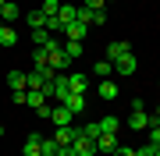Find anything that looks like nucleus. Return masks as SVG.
I'll list each match as a JSON object with an SVG mask.
<instances>
[{
    "instance_id": "nucleus-1",
    "label": "nucleus",
    "mask_w": 160,
    "mask_h": 156,
    "mask_svg": "<svg viewBox=\"0 0 160 156\" xmlns=\"http://www.w3.org/2000/svg\"><path fill=\"white\" fill-rule=\"evenodd\" d=\"M135 68H139V57H135L132 50L125 53V57L114 60V75H125V78H128V75H135Z\"/></svg>"
},
{
    "instance_id": "nucleus-2",
    "label": "nucleus",
    "mask_w": 160,
    "mask_h": 156,
    "mask_svg": "<svg viewBox=\"0 0 160 156\" xmlns=\"http://www.w3.org/2000/svg\"><path fill=\"white\" fill-rule=\"evenodd\" d=\"M71 117H75V114H71V110L64 106V103H57V106L50 110V121H53V128H64V124H71Z\"/></svg>"
},
{
    "instance_id": "nucleus-3",
    "label": "nucleus",
    "mask_w": 160,
    "mask_h": 156,
    "mask_svg": "<svg viewBox=\"0 0 160 156\" xmlns=\"http://www.w3.org/2000/svg\"><path fill=\"white\" fill-rule=\"evenodd\" d=\"M78 131H82V128H75V124H64V128H57V135H53V139H57V145H71L75 139H78Z\"/></svg>"
},
{
    "instance_id": "nucleus-4",
    "label": "nucleus",
    "mask_w": 160,
    "mask_h": 156,
    "mask_svg": "<svg viewBox=\"0 0 160 156\" xmlns=\"http://www.w3.org/2000/svg\"><path fill=\"white\" fill-rule=\"evenodd\" d=\"M71 145H75V153H78V156H92V153H96V139H86L82 131H78V139H75Z\"/></svg>"
},
{
    "instance_id": "nucleus-5",
    "label": "nucleus",
    "mask_w": 160,
    "mask_h": 156,
    "mask_svg": "<svg viewBox=\"0 0 160 156\" xmlns=\"http://www.w3.org/2000/svg\"><path fill=\"white\" fill-rule=\"evenodd\" d=\"M128 128H132V131H146V128H149V114H146V110H132Z\"/></svg>"
},
{
    "instance_id": "nucleus-6",
    "label": "nucleus",
    "mask_w": 160,
    "mask_h": 156,
    "mask_svg": "<svg viewBox=\"0 0 160 156\" xmlns=\"http://www.w3.org/2000/svg\"><path fill=\"white\" fill-rule=\"evenodd\" d=\"M128 50H132L128 43H125V39H118V43H110V46H107V57H103V60H110V64H114L118 57H125Z\"/></svg>"
},
{
    "instance_id": "nucleus-7",
    "label": "nucleus",
    "mask_w": 160,
    "mask_h": 156,
    "mask_svg": "<svg viewBox=\"0 0 160 156\" xmlns=\"http://www.w3.org/2000/svg\"><path fill=\"white\" fill-rule=\"evenodd\" d=\"M64 106H68L71 114H82V110H86V96H82V92H68V99H64Z\"/></svg>"
},
{
    "instance_id": "nucleus-8",
    "label": "nucleus",
    "mask_w": 160,
    "mask_h": 156,
    "mask_svg": "<svg viewBox=\"0 0 160 156\" xmlns=\"http://www.w3.org/2000/svg\"><path fill=\"white\" fill-rule=\"evenodd\" d=\"M118 139H114V135H96V153H114L118 149Z\"/></svg>"
},
{
    "instance_id": "nucleus-9",
    "label": "nucleus",
    "mask_w": 160,
    "mask_h": 156,
    "mask_svg": "<svg viewBox=\"0 0 160 156\" xmlns=\"http://www.w3.org/2000/svg\"><path fill=\"white\" fill-rule=\"evenodd\" d=\"M64 35H68V39H86V25H82V21H68V25H64Z\"/></svg>"
},
{
    "instance_id": "nucleus-10",
    "label": "nucleus",
    "mask_w": 160,
    "mask_h": 156,
    "mask_svg": "<svg viewBox=\"0 0 160 156\" xmlns=\"http://www.w3.org/2000/svg\"><path fill=\"white\" fill-rule=\"evenodd\" d=\"M100 135H118V117L114 114H107V117H100Z\"/></svg>"
},
{
    "instance_id": "nucleus-11",
    "label": "nucleus",
    "mask_w": 160,
    "mask_h": 156,
    "mask_svg": "<svg viewBox=\"0 0 160 156\" xmlns=\"http://www.w3.org/2000/svg\"><path fill=\"white\" fill-rule=\"evenodd\" d=\"M0 18H4V21H18V18H22V7H18V4H11V0H7V4L0 7Z\"/></svg>"
},
{
    "instance_id": "nucleus-12",
    "label": "nucleus",
    "mask_w": 160,
    "mask_h": 156,
    "mask_svg": "<svg viewBox=\"0 0 160 156\" xmlns=\"http://www.w3.org/2000/svg\"><path fill=\"white\" fill-rule=\"evenodd\" d=\"M64 82H68V92H82L86 96V75H68Z\"/></svg>"
},
{
    "instance_id": "nucleus-13",
    "label": "nucleus",
    "mask_w": 160,
    "mask_h": 156,
    "mask_svg": "<svg viewBox=\"0 0 160 156\" xmlns=\"http://www.w3.org/2000/svg\"><path fill=\"white\" fill-rule=\"evenodd\" d=\"M64 53H68V60H75V57H82V53H86V46H82V43L78 39H68V43H64V46H61Z\"/></svg>"
},
{
    "instance_id": "nucleus-14",
    "label": "nucleus",
    "mask_w": 160,
    "mask_h": 156,
    "mask_svg": "<svg viewBox=\"0 0 160 156\" xmlns=\"http://www.w3.org/2000/svg\"><path fill=\"white\" fill-rule=\"evenodd\" d=\"M14 43H18V32L11 25H0V46H14Z\"/></svg>"
},
{
    "instance_id": "nucleus-15",
    "label": "nucleus",
    "mask_w": 160,
    "mask_h": 156,
    "mask_svg": "<svg viewBox=\"0 0 160 156\" xmlns=\"http://www.w3.org/2000/svg\"><path fill=\"white\" fill-rule=\"evenodd\" d=\"M7 89H11V92L25 89V71H11V75H7Z\"/></svg>"
},
{
    "instance_id": "nucleus-16",
    "label": "nucleus",
    "mask_w": 160,
    "mask_h": 156,
    "mask_svg": "<svg viewBox=\"0 0 160 156\" xmlns=\"http://www.w3.org/2000/svg\"><path fill=\"white\" fill-rule=\"evenodd\" d=\"M43 139H39V135H29V142H25V156H39L43 153V145H39Z\"/></svg>"
},
{
    "instance_id": "nucleus-17",
    "label": "nucleus",
    "mask_w": 160,
    "mask_h": 156,
    "mask_svg": "<svg viewBox=\"0 0 160 156\" xmlns=\"http://www.w3.org/2000/svg\"><path fill=\"white\" fill-rule=\"evenodd\" d=\"M75 11H78V7H71V4H61V11H57V21H61V25L75 21Z\"/></svg>"
},
{
    "instance_id": "nucleus-18",
    "label": "nucleus",
    "mask_w": 160,
    "mask_h": 156,
    "mask_svg": "<svg viewBox=\"0 0 160 156\" xmlns=\"http://www.w3.org/2000/svg\"><path fill=\"white\" fill-rule=\"evenodd\" d=\"M29 29L36 32V29H46V14L43 11H29Z\"/></svg>"
},
{
    "instance_id": "nucleus-19",
    "label": "nucleus",
    "mask_w": 160,
    "mask_h": 156,
    "mask_svg": "<svg viewBox=\"0 0 160 156\" xmlns=\"http://www.w3.org/2000/svg\"><path fill=\"white\" fill-rule=\"evenodd\" d=\"M100 96L103 99H118V85L114 82H100Z\"/></svg>"
},
{
    "instance_id": "nucleus-20",
    "label": "nucleus",
    "mask_w": 160,
    "mask_h": 156,
    "mask_svg": "<svg viewBox=\"0 0 160 156\" xmlns=\"http://www.w3.org/2000/svg\"><path fill=\"white\" fill-rule=\"evenodd\" d=\"M50 39H53V35L46 32V29H36V32H32V46H46Z\"/></svg>"
},
{
    "instance_id": "nucleus-21",
    "label": "nucleus",
    "mask_w": 160,
    "mask_h": 156,
    "mask_svg": "<svg viewBox=\"0 0 160 156\" xmlns=\"http://www.w3.org/2000/svg\"><path fill=\"white\" fill-rule=\"evenodd\" d=\"M25 89H43V75L39 71H29L25 75Z\"/></svg>"
},
{
    "instance_id": "nucleus-22",
    "label": "nucleus",
    "mask_w": 160,
    "mask_h": 156,
    "mask_svg": "<svg viewBox=\"0 0 160 156\" xmlns=\"http://www.w3.org/2000/svg\"><path fill=\"white\" fill-rule=\"evenodd\" d=\"M32 64H36V71L46 68V46H36V50H32Z\"/></svg>"
},
{
    "instance_id": "nucleus-23",
    "label": "nucleus",
    "mask_w": 160,
    "mask_h": 156,
    "mask_svg": "<svg viewBox=\"0 0 160 156\" xmlns=\"http://www.w3.org/2000/svg\"><path fill=\"white\" fill-rule=\"evenodd\" d=\"M39 11H43L46 18H57V11H61V0H46V4L39 7Z\"/></svg>"
},
{
    "instance_id": "nucleus-24",
    "label": "nucleus",
    "mask_w": 160,
    "mask_h": 156,
    "mask_svg": "<svg viewBox=\"0 0 160 156\" xmlns=\"http://www.w3.org/2000/svg\"><path fill=\"white\" fill-rule=\"evenodd\" d=\"M92 71H96L100 78H107V75H114V64H110V60H96V68H92Z\"/></svg>"
},
{
    "instance_id": "nucleus-25",
    "label": "nucleus",
    "mask_w": 160,
    "mask_h": 156,
    "mask_svg": "<svg viewBox=\"0 0 160 156\" xmlns=\"http://www.w3.org/2000/svg\"><path fill=\"white\" fill-rule=\"evenodd\" d=\"M82 135H86V139H96V135H100V124H96V121H89L86 128H82Z\"/></svg>"
},
{
    "instance_id": "nucleus-26",
    "label": "nucleus",
    "mask_w": 160,
    "mask_h": 156,
    "mask_svg": "<svg viewBox=\"0 0 160 156\" xmlns=\"http://www.w3.org/2000/svg\"><path fill=\"white\" fill-rule=\"evenodd\" d=\"M39 145H43V153H57V149H61V145H57V139H43Z\"/></svg>"
},
{
    "instance_id": "nucleus-27",
    "label": "nucleus",
    "mask_w": 160,
    "mask_h": 156,
    "mask_svg": "<svg viewBox=\"0 0 160 156\" xmlns=\"http://www.w3.org/2000/svg\"><path fill=\"white\" fill-rule=\"evenodd\" d=\"M153 153H157L153 142H146V145H139V149H135V156H153Z\"/></svg>"
},
{
    "instance_id": "nucleus-28",
    "label": "nucleus",
    "mask_w": 160,
    "mask_h": 156,
    "mask_svg": "<svg viewBox=\"0 0 160 156\" xmlns=\"http://www.w3.org/2000/svg\"><path fill=\"white\" fill-rule=\"evenodd\" d=\"M114 156H135V149H132V145H118Z\"/></svg>"
},
{
    "instance_id": "nucleus-29",
    "label": "nucleus",
    "mask_w": 160,
    "mask_h": 156,
    "mask_svg": "<svg viewBox=\"0 0 160 156\" xmlns=\"http://www.w3.org/2000/svg\"><path fill=\"white\" fill-rule=\"evenodd\" d=\"M57 156H78V153H75V145H61V149H57Z\"/></svg>"
},
{
    "instance_id": "nucleus-30",
    "label": "nucleus",
    "mask_w": 160,
    "mask_h": 156,
    "mask_svg": "<svg viewBox=\"0 0 160 156\" xmlns=\"http://www.w3.org/2000/svg\"><path fill=\"white\" fill-rule=\"evenodd\" d=\"M86 7H92V11H103V0H86Z\"/></svg>"
},
{
    "instance_id": "nucleus-31",
    "label": "nucleus",
    "mask_w": 160,
    "mask_h": 156,
    "mask_svg": "<svg viewBox=\"0 0 160 156\" xmlns=\"http://www.w3.org/2000/svg\"><path fill=\"white\" fill-rule=\"evenodd\" d=\"M153 117H157V121H160V106H157V114H153Z\"/></svg>"
},
{
    "instance_id": "nucleus-32",
    "label": "nucleus",
    "mask_w": 160,
    "mask_h": 156,
    "mask_svg": "<svg viewBox=\"0 0 160 156\" xmlns=\"http://www.w3.org/2000/svg\"><path fill=\"white\" fill-rule=\"evenodd\" d=\"M39 156H57V153H39Z\"/></svg>"
},
{
    "instance_id": "nucleus-33",
    "label": "nucleus",
    "mask_w": 160,
    "mask_h": 156,
    "mask_svg": "<svg viewBox=\"0 0 160 156\" xmlns=\"http://www.w3.org/2000/svg\"><path fill=\"white\" fill-rule=\"evenodd\" d=\"M103 4H114V0H103Z\"/></svg>"
},
{
    "instance_id": "nucleus-34",
    "label": "nucleus",
    "mask_w": 160,
    "mask_h": 156,
    "mask_svg": "<svg viewBox=\"0 0 160 156\" xmlns=\"http://www.w3.org/2000/svg\"><path fill=\"white\" fill-rule=\"evenodd\" d=\"M4 4H7V0H0V7H4Z\"/></svg>"
},
{
    "instance_id": "nucleus-35",
    "label": "nucleus",
    "mask_w": 160,
    "mask_h": 156,
    "mask_svg": "<svg viewBox=\"0 0 160 156\" xmlns=\"http://www.w3.org/2000/svg\"><path fill=\"white\" fill-rule=\"evenodd\" d=\"M0 135H4V128H0Z\"/></svg>"
}]
</instances>
